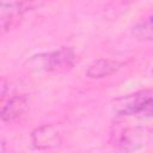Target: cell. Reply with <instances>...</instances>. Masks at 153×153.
I'll return each mask as SVG.
<instances>
[{"label":"cell","instance_id":"obj_2","mask_svg":"<svg viewBox=\"0 0 153 153\" xmlns=\"http://www.w3.org/2000/svg\"><path fill=\"white\" fill-rule=\"evenodd\" d=\"M153 102V91L143 90L115 99L112 112L117 116H134L143 114Z\"/></svg>","mask_w":153,"mask_h":153},{"label":"cell","instance_id":"obj_8","mask_svg":"<svg viewBox=\"0 0 153 153\" xmlns=\"http://www.w3.org/2000/svg\"><path fill=\"white\" fill-rule=\"evenodd\" d=\"M131 33L139 41H153V14L136 23Z\"/></svg>","mask_w":153,"mask_h":153},{"label":"cell","instance_id":"obj_4","mask_svg":"<svg viewBox=\"0 0 153 153\" xmlns=\"http://www.w3.org/2000/svg\"><path fill=\"white\" fill-rule=\"evenodd\" d=\"M63 141V130L59 124H43L31 133V142L37 149H50Z\"/></svg>","mask_w":153,"mask_h":153},{"label":"cell","instance_id":"obj_3","mask_svg":"<svg viewBox=\"0 0 153 153\" xmlns=\"http://www.w3.org/2000/svg\"><path fill=\"white\" fill-rule=\"evenodd\" d=\"M36 6H39L37 2H27V1H11L2 2L0 7V24L1 32L5 33L10 29L17 25L18 20L23 17L24 13L35 10Z\"/></svg>","mask_w":153,"mask_h":153},{"label":"cell","instance_id":"obj_1","mask_svg":"<svg viewBox=\"0 0 153 153\" xmlns=\"http://www.w3.org/2000/svg\"><path fill=\"white\" fill-rule=\"evenodd\" d=\"M76 62L78 55L72 47H61L54 51L37 54L26 61L29 71L49 73H66L71 71Z\"/></svg>","mask_w":153,"mask_h":153},{"label":"cell","instance_id":"obj_6","mask_svg":"<svg viewBox=\"0 0 153 153\" xmlns=\"http://www.w3.org/2000/svg\"><path fill=\"white\" fill-rule=\"evenodd\" d=\"M27 108H29V102L25 96L23 94L12 96L1 108V112H0L1 121L8 123L18 121L27 111Z\"/></svg>","mask_w":153,"mask_h":153},{"label":"cell","instance_id":"obj_7","mask_svg":"<svg viewBox=\"0 0 153 153\" xmlns=\"http://www.w3.org/2000/svg\"><path fill=\"white\" fill-rule=\"evenodd\" d=\"M124 66V62L115 59H97L86 68V76L90 79H100L114 74Z\"/></svg>","mask_w":153,"mask_h":153},{"label":"cell","instance_id":"obj_5","mask_svg":"<svg viewBox=\"0 0 153 153\" xmlns=\"http://www.w3.org/2000/svg\"><path fill=\"white\" fill-rule=\"evenodd\" d=\"M151 131L145 127H128L117 139V146L122 152L130 153L143 147L149 140Z\"/></svg>","mask_w":153,"mask_h":153},{"label":"cell","instance_id":"obj_9","mask_svg":"<svg viewBox=\"0 0 153 153\" xmlns=\"http://www.w3.org/2000/svg\"><path fill=\"white\" fill-rule=\"evenodd\" d=\"M151 74H152V78H153V68H152V72H151Z\"/></svg>","mask_w":153,"mask_h":153}]
</instances>
